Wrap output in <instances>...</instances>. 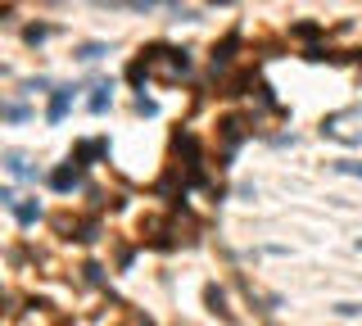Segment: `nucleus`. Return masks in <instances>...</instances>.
<instances>
[{
    "mask_svg": "<svg viewBox=\"0 0 362 326\" xmlns=\"http://www.w3.org/2000/svg\"><path fill=\"white\" fill-rule=\"evenodd\" d=\"M77 182H82V173H77V168H59V173L50 177V186H54V190H73Z\"/></svg>",
    "mask_w": 362,
    "mask_h": 326,
    "instance_id": "obj_1",
    "label": "nucleus"
},
{
    "mask_svg": "<svg viewBox=\"0 0 362 326\" xmlns=\"http://www.w3.org/2000/svg\"><path fill=\"white\" fill-rule=\"evenodd\" d=\"M5 168H9V177H28V159H23L18 150H9V154H5Z\"/></svg>",
    "mask_w": 362,
    "mask_h": 326,
    "instance_id": "obj_2",
    "label": "nucleus"
},
{
    "mask_svg": "<svg viewBox=\"0 0 362 326\" xmlns=\"http://www.w3.org/2000/svg\"><path fill=\"white\" fill-rule=\"evenodd\" d=\"M68 105H73V91H59L54 95V105H50V122H59L68 114Z\"/></svg>",
    "mask_w": 362,
    "mask_h": 326,
    "instance_id": "obj_3",
    "label": "nucleus"
},
{
    "mask_svg": "<svg viewBox=\"0 0 362 326\" xmlns=\"http://www.w3.org/2000/svg\"><path fill=\"white\" fill-rule=\"evenodd\" d=\"M14 213H18V222H23V227H32V222L41 218V209H37V204H14Z\"/></svg>",
    "mask_w": 362,
    "mask_h": 326,
    "instance_id": "obj_4",
    "label": "nucleus"
},
{
    "mask_svg": "<svg viewBox=\"0 0 362 326\" xmlns=\"http://www.w3.org/2000/svg\"><path fill=\"white\" fill-rule=\"evenodd\" d=\"M5 118L18 122V118H28V109H23V105H5Z\"/></svg>",
    "mask_w": 362,
    "mask_h": 326,
    "instance_id": "obj_5",
    "label": "nucleus"
}]
</instances>
